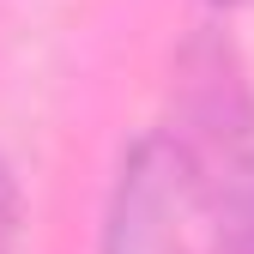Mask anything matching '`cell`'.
Listing matches in <instances>:
<instances>
[{"label": "cell", "mask_w": 254, "mask_h": 254, "mask_svg": "<svg viewBox=\"0 0 254 254\" xmlns=\"http://www.w3.org/2000/svg\"><path fill=\"white\" fill-rule=\"evenodd\" d=\"M12 236H18V188L0 164V254H12Z\"/></svg>", "instance_id": "2"}, {"label": "cell", "mask_w": 254, "mask_h": 254, "mask_svg": "<svg viewBox=\"0 0 254 254\" xmlns=\"http://www.w3.org/2000/svg\"><path fill=\"white\" fill-rule=\"evenodd\" d=\"M224 6H242V0H224Z\"/></svg>", "instance_id": "3"}, {"label": "cell", "mask_w": 254, "mask_h": 254, "mask_svg": "<svg viewBox=\"0 0 254 254\" xmlns=\"http://www.w3.org/2000/svg\"><path fill=\"white\" fill-rule=\"evenodd\" d=\"M218 248H224V254H254V157H242V164L230 170V182H224Z\"/></svg>", "instance_id": "1"}]
</instances>
